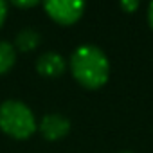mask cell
Returning a JSON list of instances; mask_svg holds the SVG:
<instances>
[{
    "label": "cell",
    "instance_id": "1",
    "mask_svg": "<svg viewBox=\"0 0 153 153\" xmlns=\"http://www.w3.org/2000/svg\"><path fill=\"white\" fill-rule=\"evenodd\" d=\"M70 68L76 81L85 88H101L110 78V61L96 45H81L70 56Z\"/></svg>",
    "mask_w": 153,
    "mask_h": 153
},
{
    "label": "cell",
    "instance_id": "9",
    "mask_svg": "<svg viewBox=\"0 0 153 153\" xmlns=\"http://www.w3.org/2000/svg\"><path fill=\"white\" fill-rule=\"evenodd\" d=\"M6 16H7V4L0 0V27L4 25V22H6Z\"/></svg>",
    "mask_w": 153,
    "mask_h": 153
},
{
    "label": "cell",
    "instance_id": "12",
    "mask_svg": "<svg viewBox=\"0 0 153 153\" xmlns=\"http://www.w3.org/2000/svg\"><path fill=\"white\" fill-rule=\"evenodd\" d=\"M123 153H131V151H123Z\"/></svg>",
    "mask_w": 153,
    "mask_h": 153
},
{
    "label": "cell",
    "instance_id": "6",
    "mask_svg": "<svg viewBox=\"0 0 153 153\" xmlns=\"http://www.w3.org/2000/svg\"><path fill=\"white\" fill-rule=\"evenodd\" d=\"M40 40H42V36H40V33L34 27H24L15 38V47L24 51V52H27V51L36 49L40 45Z\"/></svg>",
    "mask_w": 153,
    "mask_h": 153
},
{
    "label": "cell",
    "instance_id": "5",
    "mask_svg": "<svg viewBox=\"0 0 153 153\" xmlns=\"http://www.w3.org/2000/svg\"><path fill=\"white\" fill-rule=\"evenodd\" d=\"M65 59L61 54L58 52H45L38 58L36 61V68L42 76L45 78H58L65 72Z\"/></svg>",
    "mask_w": 153,
    "mask_h": 153
},
{
    "label": "cell",
    "instance_id": "4",
    "mask_svg": "<svg viewBox=\"0 0 153 153\" xmlns=\"http://www.w3.org/2000/svg\"><path fill=\"white\" fill-rule=\"evenodd\" d=\"M40 133L47 140H59L70 130V121L61 114H47L40 123Z\"/></svg>",
    "mask_w": 153,
    "mask_h": 153
},
{
    "label": "cell",
    "instance_id": "8",
    "mask_svg": "<svg viewBox=\"0 0 153 153\" xmlns=\"http://www.w3.org/2000/svg\"><path fill=\"white\" fill-rule=\"evenodd\" d=\"M121 7H123L126 13H133V11H137L139 2H137V0H123V2H121Z\"/></svg>",
    "mask_w": 153,
    "mask_h": 153
},
{
    "label": "cell",
    "instance_id": "7",
    "mask_svg": "<svg viewBox=\"0 0 153 153\" xmlns=\"http://www.w3.org/2000/svg\"><path fill=\"white\" fill-rule=\"evenodd\" d=\"M16 61V51H15V45L6 42V40H0V76L2 74H7L13 65Z\"/></svg>",
    "mask_w": 153,
    "mask_h": 153
},
{
    "label": "cell",
    "instance_id": "11",
    "mask_svg": "<svg viewBox=\"0 0 153 153\" xmlns=\"http://www.w3.org/2000/svg\"><path fill=\"white\" fill-rule=\"evenodd\" d=\"M148 20H149V25L153 27V2H151L149 7H148Z\"/></svg>",
    "mask_w": 153,
    "mask_h": 153
},
{
    "label": "cell",
    "instance_id": "10",
    "mask_svg": "<svg viewBox=\"0 0 153 153\" xmlns=\"http://www.w3.org/2000/svg\"><path fill=\"white\" fill-rule=\"evenodd\" d=\"M40 2L38 0H29V2H13V6H16V7H24V9H27V7H34V6H38Z\"/></svg>",
    "mask_w": 153,
    "mask_h": 153
},
{
    "label": "cell",
    "instance_id": "3",
    "mask_svg": "<svg viewBox=\"0 0 153 153\" xmlns=\"http://www.w3.org/2000/svg\"><path fill=\"white\" fill-rule=\"evenodd\" d=\"M43 9L54 22L61 25H70L83 16L85 4L78 0H52V2L43 4Z\"/></svg>",
    "mask_w": 153,
    "mask_h": 153
},
{
    "label": "cell",
    "instance_id": "2",
    "mask_svg": "<svg viewBox=\"0 0 153 153\" xmlns=\"http://www.w3.org/2000/svg\"><path fill=\"white\" fill-rule=\"evenodd\" d=\"M38 124L33 110L16 99H7L0 105V130L13 139H27L36 131Z\"/></svg>",
    "mask_w": 153,
    "mask_h": 153
}]
</instances>
